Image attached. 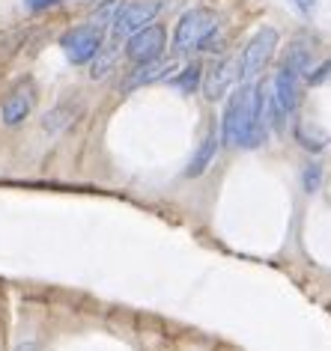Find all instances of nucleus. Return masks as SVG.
Wrapping results in <instances>:
<instances>
[{"instance_id": "nucleus-1", "label": "nucleus", "mask_w": 331, "mask_h": 351, "mask_svg": "<svg viewBox=\"0 0 331 351\" xmlns=\"http://www.w3.org/2000/svg\"><path fill=\"white\" fill-rule=\"evenodd\" d=\"M269 128V84H242L224 108L221 140L227 146L257 149Z\"/></svg>"}, {"instance_id": "nucleus-2", "label": "nucleus", "mask_w": 331, "mask_h": 351, "mask_svg": "<svg viewBox=\"0 0 331 351\" xmlns=\"http://www.w3.org/2000/svg\"><path fill=\"white\" fill-rule=\"evenodd\" d=\"M218 30V19L203 6L197 10H188L176 24V33H173V51L176 54H191V51L209 48V39L215 36Z\"/></svg>"}, {"instance_id": "nucleus-3", "label": "nucleus", "mask_w": 331, "mask_h": 351, "mask_svg": "<svg viewBox=\"0 0 331 351\" xmlns=\"http://www.w3.org/2000/svg\"><path fill=\"white\" fill-rule=\"evenodd\" d=\"M277 39H281V36H277L275 27H260L254 36H251V42L245 45V51H242V60H239V77L245 84H251L266 69V63L272 60L275 48H277Z\"/></svg>"}, {"instance_id": "nucleus-4", "label": "nucleus", "mask_w": 331, "mask_h": 351, "mask_svg": "<svg viewBox=\"0 0 331 351\" xmlns=\"http://www.w3.org/2000/svg\"><path fill=\"white\" fill-rule=\"evenodd\" d=\"M159 12L161 0H132V3H126L123 12L117 15V21L111 24V42H126L137 30H144L146 24H152Z\"/></svg>"}, {"instance_id": "nucleus-5", "label": "nucleus", "mask_w": 331, "mask_h": 351, "mask_svg": "<svg viewBox=\"0 0 331 351\" xmlns=\"http://www.w3.org/2000/svg\"><path fill=\"white\" fill-rule=\"evenodd\" d=\"M102 45H104V30L93 27V24H81V27L63 33V39H60V48H63V54L72 60L75 66L93 63L95 54L102 51Z\"/></svg>"}, {"instance_id": "nucleus-6", "label": "nucleus", "mask_w": 331, "mask_h": 351, "mask_svg": "<svg viewBox=\"0 0 331 351\" xmlns=\"http://www.w3.org/2000/svg\"><path fill=\"white\" fill-rule=\"evenodd\" d=\"M164 27L161 24H146L144 30H137L135 36L126 39V57L132 60L135 66H144V63H152V60H161L164 54Z\"/></svg>"}, {"instance_id": "nucleus-7", "label": "nucleus", "mask_w": 331, "mask_h": 351, "mask_svg": "<svg viewBox=\"0 0 331 351\" xmlns=\"http://www.w3.org/2000/svg\"><path fill=\"white\" fill-rule=\"evenodd\" d=\"M33 101H36V90H33V84L19 86V90L3 101V122L6 125H19V122H24L30 117V110H33Z\"/></svg>"}, {"instance_id": "nucleus-8", "label": "nucleus", "mask_w": 331, "mask_h": 351, "mask_svg": "<svg viewBox=\"0 0 331 351\" xmlns=\"http://www.w3.org/2000/svg\"><path fill=\"white\" fill-rule=\"evenodd\" d=\"M233 81H239V60H227V63H221L218 69L209 72L206 84H203L206 99H221V95L230 90Z\"/></svg>"}, {"instance_id": "nucleus-9", "label": "nucleus", "mask_w": 331, "mask_h": 351, "mask_svg": "<svg viewBox=\"0 0 331 351\" xmlns=\"http://www.w3.org/2000/svg\"><path fill=\"white\" fill-rule=\"evenodd\" d=\"M173 69V63H168V60H152V63H144L137 66L132 75H128L126 81V90H137V86L144 84H152V81H161V77H168V72Z\"/></svg>"}, {"instance_id": "nucleus-10", "label": "nucleus", "mask_w": 331, "mask_h": 351, "mask_svg": "<svg viewBox=\"0 0 331 351\" xmlns=\"http://www.w3.org/2000/svg\"><path fill=\"white\" fill-rule=\"evenodd\" d=\"M215 152H218V137H215V134H209L203 143H200V149L194 152V158H191V164H188L185 176H200V173H206V167L212 164Z\"/></svg>"}, {"instance_id": "nucleus-11", "label": "nucleus", "mask_w": 331, "mask_h": 351, "mask_svg": "<svg viewBox=\"0 0 331 351\" xmlns=\"http://www.w3.org/2000/svg\"><path fill=\"white\" fill-rule=\"evenodd\" d=\"M123 6H126V0H99V10L93 12V19L87 24H93V27H99V30H108L111 24L117 21V15L123 12Z\"/></svg>"}, {"instance_id": "nucleus-12", "label": "nucleus", "mask_w": 331, "mask_h": 351, "mask_svg": "<svg viewBox=\"0 0 331 351\" xmlns=\"http://www.w3.org/2000/svg\"><path fill=\"white\" fill-rule=\"evenodd\" d=\"M197 81H200V66H188L185 72H182V77H176V81H173V84H176L179 90L191 93V90H194V86H197Z\"/></svg>"}, {"instance_id": "nucleus-13", "label": "nucleus", "mask_w": 331, "mask_h": 351, "mask_svg": "<svg viewBox=\"0 0 331 351\" xmlns=\"http://www.w3.org/2000/svg\"><path fill=\"white\" fill-rule=\"evenodd\" d=\"M301 182H304V191H308V194H313V191L319 188V182H322V167L308 164V170H304Z\"/></svg>"}, {"instance_id": "nucleus-14", "label": "nucleus", "mask_w": 331, "mask_h": 351, "mask_svg": "<svg viewBox=\"0 0 331 351\" xmlns=\"http://www.w3.org/2000/svg\"><path fill=\"white\" fill-rule=\"evenodd\" d=\"M326 77H331V60H326V63H322L317 72L308 75V81H310V84H319V81H326Z\"/></svg>"}, {"instance_id": "nucleus-15", "label": "nucleus", "mask_w": 331, "mask_h": 351, "mask_svg": "<svg viewBox=\"0 0 331 351\" xmlns=\"http://www.w3.org/2000/svg\"><path fill=\"white\" fill-rule=\"evenodd\" d=\"M295 10H299L301 15H310L313 10H317V0H293Z\"/></svg>"}, {"instance_id": "nucleus-16", "label": "nucleus", "mask_w": 331, "mask_h": 351, "mask_svg": "<svg viewBox=\"0 0 331 351\" xmlns=\"http://www.w3.org/2000/svg\"><path fill=\"white\" fill-rule=\"evenodd\" d=\"M57 3H63V0H27L30 10H48V6H57Z\"/></svg>"}, {"instance_id": "nucleus-17", "label": "nucleus", "mask_w": 331, "mask_h": 351, "mask_svg": "<svg viewBox=\"0 0 331 351\" xmlns=\"http://www.w3.org/2000/svg\"><path fill=\"white\" fill-rule=\"evenodd\" d=\"M95 3H99V0H95Z\"/></svg>"}]
</instances>
